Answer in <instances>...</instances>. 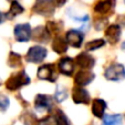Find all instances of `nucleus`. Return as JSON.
Masks as SVG:
<instances>
[{
  "instance_id": "obj_1",
  "label": "nucleus",
  "mask_w": 125,
  "mask_h": 125,
  "mask_svg": "<svg viewBox=\"0 0 125 125\" xmlns=\"http://www.w3.org/2000/svg\"><path fill=\"white\" fill-rule=\"evenodd\" d=\"M30 77L26 75V73L24 70H20L18 73H13L6 82V87L8 90L10 91H14L17 89L21 88L23 86L30 83Z\"/></svg>"
},
{
  "instance_id": "obj_2",
  "label": "nucleus",
  "mask_w": 125,
  "mask_h": 125,
  "mask_svg": "<svg viewBox=\"0 0 125 125\" xmlns=\"http://www.w3.org/2000/svg\"><path fill=\"white\" fill-rule=\"evenodd\" d=\"M104 77L108 80L120 81L125 78V67L121 64H112L105 69Z\"/></svg>"
},
{
  "instance_id": "obj_3",
  "label": "nucleus",
  "mask_w": 125,
  "mask_h": 125,
  "mask_svg": "<svg viewBox=\"0 0 125 125\" xmlns=\"http://www.w3.org/2000/svg\"><path fill=\"white\" fill-rule=\"evenodd\" d=\"M47 56V51L43 46L35 45L29 50L26 54V61L29 62H42Z\"/></svg>"
},
{
  "instance_id": "obj_4",
  "label": "nucleus",
  "mask_w": 125,
  "mask_h": 125,
  "mask_svg": "<svg viewBox=\"0 0 125 125\" xmlns=\"http://www.w3.org/2000/svg\"><path fill=\"white\" fill-rule=\"evenodd\" d=\"M37 77L42 80H48L51 82L56 81L57 73H56V66L53 64H45L41 66L37 71Z\"/></svg>"
},
{
  "instance_id": "obj_5",
  "label": "nucleus",
  "mask_w": 125,
  "mask_h": 125,
  "mask_svg": "<svg viewBox=\"0 0 125 125\" xmlns=\"http://www.w3.org/2000/svg\"><path fill=\"white\" fill-rule=\"evenodd\" d=\"M35 109L39 111H46L50 112L54 106V100L53 98H51L50 95H45V94H37L35 98Z\"/></svg>"
},
{
  "instance_id": "obj_6",
  "label": "nucleus",
  "mask_w": 125,
  "mask_h": 125,
  "mask_svg": "<svg viewBox=\"0 0 125 125\" xmlns=\"http://www.w3.org/2000/svg\"><path fill=\"white\" fill-rule=\"evenodd\" d=\"M32 30L30 24H18L14 28V37L18 42H28L31 39Z\"/></svg>"
},
{
  "instance_id": "obj_7",
  "label": "nucleus",
  "mask_w": 125,
  "mask_h": 125,
  "mask_svg": "<svg viewBox=\"0 0 125 125\" xmlns=\"http://www.w3.org/2000/svg\"><path fill=\"white\" fill-rule=\"evenodd\" d=\"M83 39H84V34L79 30H70L66 33L67 44L71 45L73 47H80Z\"/></svg>"
},
{
  "instance_id": "obj_8",
  "label": "nucleus",
  "mask_w": 125,
  "mask_h": 125,
  "mask_svg": "<svg viewBox=\"0 0 125 125\" xmlns=\"http://www.w3.org/2000/svg\"><path fill=\"white\" fill-rule=\"evenodd\" d=\"M73 100L77 104H89L90 102V95L86 89L81 87H75L73 89Z\"/></svg>"
},
{
  "instance_id": "obj_9",
  "label": "nucleus",
  "mask_w": 125,
  "mask_h": 125,
  "mask_svg": "<svg viewBox=\"0 0 125 125\" xmlns=\"http://www.w3.org/2000/svg\"><path fill=\"white\" fill-rule=\"evenodd\" d=\"M75 61L77 62L78 66L81 69H83V70H90L95 64L94 58H93L90 54H88V53H86V52L80 53V54L76 57Z\"/></svg>"
},
{
  "instance_id": "obj_10",
  "label": "nucleus",
  "mask_w": 125,
  "mask_h": 125,
  "mask_svg": "<svg viewBox=\"0 0 125 125\" xmlns=\"http://www.w3.org/2000/svg\"><path fill=\"white\" fill-rule=\"evenodd\" d=\"M94 73L91 70H80L77 73L75 77V82L77 86L79 87H83L89 84L93 79H94Z\"/></svg>"
},
{
  "instance_id": "obj_11",
  "label": "nucleus",
  "mask_w": 125,
  "mask_h": 125,
  "mask_svg": "<svg viewBox=\"0 0 125 125\" xmlns=\"http://www.w3.org/2000/svg\"><path fill=\"white\" fill-rule=\"evenodd\" d=\"M55 2L53 1H39L35 3L34 10L36 13L42 15H52L54 13Z\"/></svg>"
},
{
  "instance_id": "obj_12",
  "label": "nucleus",
  "mask_w": 125,
  "mask_h": 125,
  "mask_svg": "<svg viewBox=\"0 0 125 125\" xmlns=\"http://www.w3.org/2000/svg\"><path fill=\"white\" fill-rule=\"evenodd\" d=\"M50 33H48L47 29L45 26H39L33 31L32 35H31V39L33 41L37 42V43H46L50 40Z\"/></svg>"
},
{
  "instance_id": "obj_13",
  "label": "nucleus",
  "mask_w": 125,
  "mask_h": 125,
  "mask_svg": "<svg viewBox=\"0 0 125 125\" xmlns=\"http://www.w3.org/2000/svg\"><path fill=\"white\" fill-rule=\"evenodd\" d=\"M105 36L106 41L110 44H115L116 42H119L120 37H121V28L115 24L108 26L105 30Z\"/></svg>"
},
{
  "instance_id": "obj_14",
  "label": "nucleus",
  "mask_w": 125,
  "mask_h": 125,
  "mask_svg": "<svg viewBox=\"0 0 125 125\" xmlns=\"http://www.w3.org/2000/svg\"><path fill=\"white\" fill-rule=\"evenodd\" d=\"M58 68L62 73L66 76H71L75 69V65H73V59L70 57H64L58 62Z\"/></svg>"
},
{
  "instance_id": "obj_15",
  "label": "nucleus",
  "mask_w": 125,
  "mask_h": 125,
  "mask_svg": "<svg viewBox=\"0 0 125 125\" xmlns=\"http://www.w3.org/2000/svg\"><path fill=\"white\" fill-rule=\"evenodd\" d=\"M106 109V103L104 100L102 99H94L92 101V113L94 116L99 117V119H103L104 113H105Z\"/></svg>"
},
{
  "instance_id": "obj_16",
  "label": "nucleus",
  "mask_w": 125,
  "mask_h": 125,
  "mask_svg": "<svg viewBox=\"0 0 125 125\" xmlns=\"http://www.w3.org/2000/svg\"><path fill=\"white\" fill-rule=\"evenodd\" d=\"M52 48L57 54H64V53H66L67 50H68V44H67L66 40H65L64 37L57 35V36H55L54 41H53Z\"/></svg>"
},
{
  "instance_id": "obj_17",
  "label": "nucleus",
  "mask_w": 125,
  "mask_h": 125,
  "mask_svg": "<svg viewBox=\"0 0 125 125\" xmlns=\"http://www.w3.org/2000/svg\"><path fill=\"white\" fill-rule=\"evenodd\" d=\"M114 2L113 1H99L94 6V11L100 14H106L112 10Z\"/></svg>"
},
{
  "instance_id": "obj_18",
  "label": "nucleus",
  "mask_w": 125,
  "mask_h": 125,
  "mask_svg": "<svg viewBox=\"0 0 125 125\" xmlns=\"http://www.w3.org/2000/svg\"><path fill=\"white\" fill-rule=\"evenodd\" d=\"M24 11L23 7L17 1H13L11 3V7H10V10H9L8 13H6V19H13L15 15L18 14H21L22 12Z\"/></svg>"
},
{
  "instance_id": "obj_19",
  "label": "nucleus",
  "mask_w": 125,
  "mask_h": 125,
  "mask_svg": "<svg viewBox=\"0 0 125 125\" xmlns=\"http://www.w3.org/2000/svg\"><path fill=\"white\" fill-rule=\"evenodd\" d=\"M20 120L22 121V123L24 125H37V119L35 116V114L33 112H24L23 114L21 115Z\"/></svg>"
},
{
  "instance_id": "obj_20",
  "label": "nucleus",
  "mask_w": 125,
  "mask_h": 125,
  "mask_svg": "<svg viewBox=\"0 0 125 125\" xmlns=\"http://www.w3.org/2000/svg\"><path fill=\"white\" fill-rule=\"evenodd\" d=\"M102 125H122V116L120 114L104 115Z\"/></svg>"
},
{
  "instance_id": "obj_21",
  "label": "nucleus",
  "mask_w": 125,
  "mask_h": 125,
  "mask_svg": "<svg viewBox=\"0 0 125 125\" xmlns=\"http://www.w3.org/2000/svg\"><path fill=\"white\" fill-rule=\"evenodd\" d=\"M46 29L50 34H54L57 36V34H59L62 29V23L61 21H50L46 25Z\"/></svg>"
},
{
  "instance_id": "obj_22",
  "label": "nucleus",
  "mask_w": 125,
  "mask_h": 125,
  "mask_svg": "<svg viewBox=\"0 0 125 125\" xmlns=\"http://www.w3.org/2000/svg\"><path fill=\"white\" fill-rule=\"evenodd\" d=\"M8 65L12 68H18L22 65V58L19 54L14 52H10L9 54V59H8Z\"/></svg>"
},
{
  "instance_id": "obj_23",
  "label": "nucleus",
  "mask_w": 125,
  "mask_h": 125,
  "mask_svg": "<svg viewBox=\"0 0 125 125\" xmlns=\"http://www.w3.org/2000/svg\"><path fill=\"white\" fill-rule=\"evenodd\" d=\"M54 120L56 125H70L68 117L65 115V113L62 110H56L54 114Z\"/></svg>"
},
{
  "instance_id": "obj_24",
  "label": "nucleus",
  "mask_w": 125,
  "mask_h": 125,
  "mask_svg": "<svg viewBox=\"0 0 125 125\" xmlns=\"http://www.w3.org/2000/svg\"><path fill=\"white\" fill-rule=\"evenodd\" d=\"M105 44V41L103 39H99V40H94V41H91L89 43H87L86 48L87 51H94L97 48H100Z\"/></svg>"
},
{
  "instance_id": "obj_25",
  "label": "nucleus",
  "mask_w": 125,
  "mask_h": 125,
  "mask_svg": "<svg viewBox=\"0 0 125 125\" xmlns=\"http://www.w3.org/2000/svg\"><path fill=\"white\" fill-rule=\"evenodd\" d=\"M67 98V90L62 87H57L56 93H55V99L58 102H62Z\"/></svg>"
},
{
  "instance_id": "obj_26",
  "label": "nucleus",
  "mask_w": 125,
  "mask_h": 125,
  "mask_svg": "<svg viewBox=\"0 0 125 125\" xmlns=\"http://www.w3.org/2000/svg\"><path fill=\"white\" fill-rule=\"evenodd\" d=\"M9 105H10V101H9L8 97H6L3 94H0V111L1 112L7 111Z\"/></svg>"
},
{
  "instance_id": "obj_27",
  "label": "nucleus",
  "mask_w": 125,
  "mask_h": 125,
  "mask_svg": "<svg viewBox=\"0 0 125 125\" xmlns=\"http://www.w3.org/2000/svg\"><path fill=\"white\" fill-rule=\"evenodd\" d=\"M37 125H56V123H55L54 116H47V117H45V119L41 120V121L37 123Z\"/></svg>"
},
{
  "instance_id": "obj_28",
  "label": "nucleus",
  "mask_w": 125,
  "mask_h": 125,
  "mask_svg": "<svg viewBox=\"0 0 125 125\" xmlns=\"http://www.w3.org/2000/svg\"><path fill=\"white\" fill-rule=\"evenodd\" d=\"M106 24H108V19L101 18V19H99L97 22H95V29H97V30H101V29H103L104 26H106Z\"/></svg>"
},
{
  "instance_id": "obj_29",
  "label": "nucleus",
  "mask_w": 125,
  "mask_h": 125,
  "mask_svg": "<svg viewBox=\"0 0 125 125\" xmlns=\"http://www.w3.org/2000/svg\"><path fill=\"white\" fill-rule=\"evenodd\" d=\"M4 19H6V14H4V13H1V12H0V24H1L2 22L4 21Z\"/></svg>"
},
{
  "instance_id": "obj_30",
  "label": "nucleus",
  "mask_w": 125,
  "mask_h": 125,
  "mask_svg": "<svg viewBox=\"0 0 125 125\" xmlns=\"http://www.w3.org/2000/svg\"><path fill=\"white\" fill-rule=\"evenodd\" d=\"M122 47H123V50H125V42L123 43V45H122Z\"/></svg>"
}]
</instances>
